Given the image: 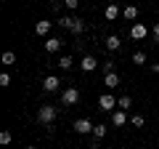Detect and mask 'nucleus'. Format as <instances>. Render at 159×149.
Returning a JSON list of instances; mask_svg holds the SVG:
<instances>
[{
  "label": "nucleus",
  "mask_w": 159,
  "mask_h": 149,
  "mask_svg": "<svg viewBox=\"0 0 159 149\" xmlns=\"http://www.w3.org/2000/svg\"><path fill=\"white\" fill-rule=\"evenodd\" d=\"M53 120H56V107L45 104V107H40V109H37V123H43V125H51Z\"/></svg>",
  "instance_id": "f257e3e1"
},
{
  "label": "nucleus",
  "mask_w": 159,
  "mask_h": 149,
  "mask_svg": "<svg viewBox=\"0 0 159 149\" xmlns=\"http://www.w3.org/2000/svg\"><path fill=\"white\" fill-rule=\"evenodd\" d=\"M77 101H80V91L77 88H66V91L61 93V104L64 107H74Z\"/></svg>",
  "instance_id": "f03ea898"
},
{
  "label": "nucleus",
  "mask_w": 159,
  "mask_h": 149,
  "mask_svg": "<svg viewBox=\"0 0 159 149\" xmlns=\"http://www.w3.org/2000/svg\"><path fill=\"white\" fill-rule=\"evenodd\" d=\"M93 123L90 120H85V117H80V120H74V131L80 133V136H85V133H93Z\"/></svg>",
  "instance_id": "7ed1b4c3"
},
{
  "label": "nucleus",
  "mask_w": 159,
  "mask_h": 149,
  "mask_svg": "<svg viewBox=\"0 0 159 149\" xmlns=\"http://www.w3.org/2000/svg\"><path fill=\"white\" fill-rule=\"evenodd\" d=\"M146 35H148L146 24H141V22H135V24H133V29H130V37H133V40H143Z\"/></svg>",
  "instance_id": "20e7f679"
},
{
  "label": "nucleus",
  "mask_w": 159,
  "mask_h": 149,
  "mask_svg": "<svg viewBox=\"0 0 159 149\" xmlns=\"http://www.w3.org/2000/svg\"><path fill=\"white\" fill-rule=\"evenodd\" d=\"M96 67H98V59L96 56H82V59H80V69H82V72H93Z\"/></svg>",
  "instance_id": "39448f33"
},
{
  "label": "nucleus",
  "mask_w": 159,
  "mask_h": 149,
  "mask_svg": "<svg viewBox=\"0 0 159 149\" xmlns=\"http://www.w3.org/2000/svg\"><path fill=\"white\" fill-rule=\"evenodd\" d=\"M98 107H101V109H106V112H111V109L117 107V99H114L111 93H103V96L98 99Z\"/></svg>",
  "instance_id": "423d86ee"
},
{
  "label": "nucleus",
  "mask_w": 159,
  "mask_h": 149,
  "mask_svg": "<svg viewBox=\"0 0 159 149\" xmlns=\"http://www.w3.org/2000/svg\"><path fill=\"white\" fill-rule=\"evenodd\" d=\"M58 85H61V83H58L56 74H51V77H45V80H43V91H45V93H56Z\"/></svg>",
  "instance_id": "0eeeda50"
},
{
  "label": "nucleus",
  "mask_w": 159,
  "mask_h": 149,
  "mask_svg": "<svg viewBox=\"0 0 159 149\" xmlns=\"http://www.w3.org/2000/svg\"><path fill=\"white\" fill-rule=\"evenodd\" d=\"M61 46H64V40H58V37H48V40H45V51L48 53H56Z\"/></svg>",
  "instance_id": "6e6552de"
},
{
  "label": "nucleus",
  "mask_w": 159,
  "mask_h": 149,
  "mask_svg": "<svg viewBox=\"0 0 159 149\" xmlns=\"http://www.w3.org/2000/svg\"><path fill=\"white\" fill-rule=\"evenodd\" d=\"M111 123H114L117 128H122V125H125V123H127V115H125V109H117V112L111 115Z\"/></svg>",
  "instance_id": "1a4fd4ad"
},
{
  "label": "nucleus",
  "mask_w": 159,
  "mask_h": 149,
  "mask_svg": "<svg viewBox=\"0 0 159 149\" xmlns=\"http://www.w3.org/2000/svg\"><path fill=\"white\" fill-rule=\"evenodd\" d=\"M103 16H106V22H114V19L119 16V6H117V3H111V6H106V11H103Z\"/></svg>",
  "instance_id": "9d476101"
},
{
  "label": "nucleus",
  "mask_w": 159,
  "mask_h": 149,
  "mask_svg": "<svg viewBox=\"0 0 159 149\" xmlns=\"http://www.w3.org/2000/svg\"><path fill=\"white\" fill-rule=\"evenodd\" d=\"M51 24L53 22H37V24H34V32H37L40 37H45V35L51 32Z\"/></svg>",
  "instance_id": "9b49d317"
},
{
  "label": "nucleus",
  "mask_w": 159,
  "mask_h": 149,
  "mask_svg": "<svg viewBox=\"0 0 159 149\" xmlns=\"http://www.w3.org/2000/svg\"><path fill=\"white\" fill-rule=\"evenodd\" d=\"M119 46H122V40H119L117 35H109L106 37V48L109 51H119Z\"/></svg>",
  "instance_id": "f8f14e48"
},
{
  "label": "nucleus",
  "mask_w": 159,
  "mask_h": 149,
  "mask_svg": "<svg viewBox=\"0 0 159 149\" xmlns=\"http://www.w3.org/2000/svg\"><path fill=\"white\" fill-rule=\"evenodd\" d=\"M103 85H106V88H117V85H119V77H117L114 72H109L106 77H103Z\"/></svg>",
  "instance_id": "ddd939ff"
},
{
  "label": "nucleus",
  "mask_w": 159,
  "mask_h": 149,
  "mask_svg": "<svg viewBox=\"0 0 159 149\" xmlns=\"http://www.w3.org/2000/svg\"><path fill=\"white\" fill-rule=\"evenodd\" d=\"M122 16H125L127 22H133V19L138 16V8L135 6H125V8H122Z\"/></svg>",
  "instance_id": "4468645a"
},
{
  "label": "nucleus",
  "mask_w": 159,
  "mask_h": 149,
  "mask_svg": "<svg viewBox=\"0 0 159 149\" xmlns=\"http://www.w3.org/2000/svg\"><path fill=\"white\" fill-rule=\"evenodd\" d=\"M72 32H74V35H82V32H85V22H82V19H74Z\"/></svg>",
  "instance_id": "2eb2a0df"
},
{
  "label": "nucleus",
  "mask_w": 159,
  "mask_h": 149,
  "mask_svg": "<svg viewBox=\"0 0 159 149\" xmlns=\"http://www.w3.org/2000/svg\"><path fill=\"white\" fill-rule=\"evenodd\" d=\"M130 104H133L130 96H119V99H117V107H119V109H130Z\"/></svg>",
  "instance_id": "dca6fc26"
},
{
  "label": "nucleus",
  "mask_w": 159,
  "mask_h": 149,
  "mask_svg": "<svg viewBox=\"0 0 159 149\" xmlns=\"http://www.w3.org/2000/svg\"><path fill=\"white\" fill-rule=\"evenodd\" d=\"M106 136V125H96L93 128V138H103Z\"/></svg>",
  "instance_id": "f3484780"
},
{
  "label": "nucleus",
  "mask_w": 159,
  "mask_h": 149,
  "mask_svg": "<svg viewBox=\"0 0 159 149\" xmlns=\"http://www.w3.org/2000/svg\"><path fill=\"white\" fill-rule=\"evenodd\" d=\"M58 24H61L64 29H72V24H74V16H64V19H58Z\"/></svg>",
  "instance_id": "a211bd4d"
},
{
  "label": "nucleus",
  "mask_w": 159,
  "mask_h": 149,
  "mask_svg": "<svg viewBox=\"0 0 159 149\" xmlns=\"http://www.w3.org/2000/svg\"><path fill=\"white\" fill-rule=\"evenodd\" d=\"M133 61H135V64H146V53H143V51H135V53H133Z\"/></svg>",
  "instance_id": "6ab92c4d"
},
{
  "label": "nucleus",
  "mask_w": 159,
  "mask_h": 149,
  "mask_svg": "<svg viewBox=\"0 0 159 149\" xmlns=\"http://www.w3.org/2000/svg\"><path fill=\"white\" fill-rule=\"evenodd\" d=\"M72 64H74V61H72V56H64L61 61H58V67H61V69H72Z\"/></svg>",
  "instance_id": "aec40b11"
},
{
  "label": "nucleus",
  "mask_w": 159,
  "mask_h": 149,
  "mask_svg": "<svg viewBox=\"0 0 159 149\" xmlns=\"http://www.w3.org/2000/svg\"><path fill=\"white\" fill-rule=\"evenodd\" d=\"M0 85H3V88H8V85H11V74H8V72H3V74H0Z\"/></svg>",
  "instance_id": "412c9836"
},
{
  "label": "nucleus",
  "mask_w": 159,
  "mask_h": 149,
  "mask_svg": "<svg viewBox=\"0 0 159 149\" xmlns=\"http://www.w3.org/2000/svg\"><path fill=\"white\" fill-rule=\"evenodd\" d=\"M13 61H16V53H11V51L3 53V64H13Z\"/></svg>",
  "instance_id": "4be33fe9"
},
{
  "label": "nucleus",
  "mask_w": 159,
  "mask_h": 149,
  "mask_svg": "<svg viewBox=\"0 0 159 149\" xmlns=\"http://www.w3.org/2000/svg\"><path fill=\"white\" fill-rule=\"evenodd\" d=\"M101 69H103L106 74H109V72H114V61H111V59H109V61H103V64H101Z\"/></svg>",
  "instance_id": "5701e85b"
},
{
  "label": "nucleus",
  "mask_w": 159,
  "mask_h": 149,
  "mask_svg": "<svg viewBox=\"0 0 159 149\" xmlns=\"http://www.w3.org/2000/svg\"><path fill=\"white\" fill-rule=\"evenodd\" d=\"M0 144H11V133H8V131L0 133Z\"/></svg>",
  "instance_id": "b1692460"
},
{
  "label": "nucleus",
  "mask_w": 159,
  "mask_h": 149,
  "mask_svg": "<svg viewBox=\"0 0 159 149\" xmlns=\"http://www.w3.org/2000/svg\"><path fill=\"white\" fill-rule=\"evenodd\" d=\"M61 6H66L64 0H53V3H51V8H53V11H61Z\"/></svg>",
  "instance_id": "393cba45"
},
{
  "label": "nucleus",
  "mask_w": 159,
  "mask_h": 149,
  "mask_svg": "<svg viewBox=\"0 0 159 149\" xmlns=\"http://www.w3.org/2000/svg\"><path fill=\"white\" fill-rule=\"evenodd\" d=\"M130 123H133V125H138V128H141V125H143V115H135V117H133Z\"/></svg>",
  "instance_id": "a878e982"
},
{
  "label": "nucleus",
  "mask_w": 159,
  "mask_h": 149,
  "mask_svg": "<svg viewBox=\"0 0 159 149\" xmlns=\"http://www.w3.org/2000/svg\"><path fill=\"white\" fill-rule=\"evenodd\" d=\"M64 3H66V8H72V11L80 6V0H64Z\"/></svg>",
  "instance_id": "bb28decb"
},
{
  "label": "nucleus",
  "mask_w": 159,
  "mask_h": 149,
  "mask_svg": "<svg viewBox=\"0 0 159 149\" xmlns=\"http://www.w3.org/2000/svg\"><path fill=\"white\" fill-rule=\"evenodd\" d=\"M154 43H159V22L154 24Z\"/></svg>",
  "instance_id": "cd10ccee"
},
{
  "label": "nucleus",
  "mask_w": 159,
  "mask_h": 149,
  "mask_svg": "<svg viewBox=\"0 0 159 149\" xmlns=\"http://www.w3.org/2000/svg\"><path fill=\"white\" fill-rule=\"evenodd\" d=\"M154 72H157V74H159V64H154Z\"/></svg>",
  "instance_id": "c85d7f7f"
},
{
  "label": "nucleus",
  "mask_w": 159,
  "mask_h": 149,
  "mask_svg": "<svg viewBox=\"0 0 159 149\" xmlns=\"http://www.w3.org/2000/svg\"><path fill=\"white\" fill-rule=\"evenodd\" d=\"M27 149H34V147H27Z\"/></svg>",
  "instance_id": "c756f323"
}]
</instances>
